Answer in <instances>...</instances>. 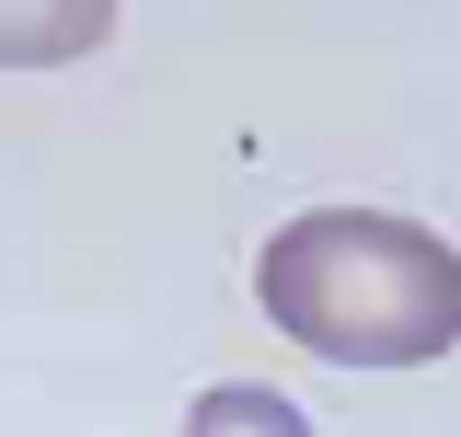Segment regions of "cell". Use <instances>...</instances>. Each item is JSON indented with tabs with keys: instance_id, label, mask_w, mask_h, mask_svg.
I'll return each mask as SVG.
<instances>
[{
	"instance_id": "1",
	"label": "cell",
	"mask_w": 461,
	"mask_h": 437,
	"mask_svg": "<svg viewBox=\"0 0 461 437\" xmlns=\"http://www.w3.org/2000/svg\"><path fill=\"white\" fill-rule=\"evenodd\" d=\"M254 299L323 369H427L461 345V254L403 208H300L254 254Z\"/></svg>"
},
{
	"instance_id": "2",
	"label": "cell",
	"mask_w": 461,
	"mask_h": 437,
	"mask_svg": "<svg viewBox=\"0 0 461 437\" xmlns=\"http://www.w3.org/2000/svg\"><path fill=\"white\" fill-rule=\"evenodd\" d=\"M185 437H312V415L266 380H220V391L185 403Z\"/></svg>"
}]
</instances>
